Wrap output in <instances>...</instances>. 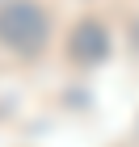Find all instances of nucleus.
<instances>
[{
  "mask_svg": "<svg viewBox=\"0 0 139 147\" xmlns=\"http://www.w3.org/2000/svg\"><path fill=\"white\" fill-rule=\"evenodd\" d=\"M51 38V17L34 0H9L0 9V42L17 55H38Z\"/></svg>",
  "mask_w": 139,
  "mask_h": 147,
  "instance_id": "1",
  "label": "nucleus"
},
{
  "mask_svg": "<svg viewBox=\"0 0 139 147\" xmlns=\"http://www.w3.org/2000/svg\"><path fill=\"white\" fill-rule=\"evenodd\" d=\"M68 55L76 63H101L110 55V34H105L97 21H80L68 38Z\"/></svg>",
  "mask_w": 139,
  "mask_h": 147,
  "instance_id": "2",
  "label": "nucleus"
}]
</instances>
